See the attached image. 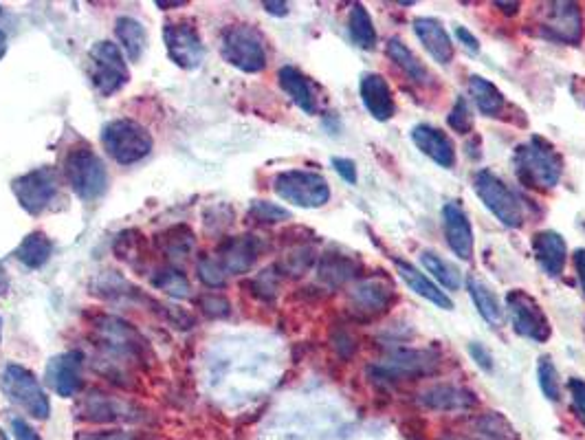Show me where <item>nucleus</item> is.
<instances>
[{
	"instance_id": "a878e982",
	"label": "nucleus",
	"mask_w": 585,
	"mask_h": 440,
	"mask_svg": "<svg viewBox=\"0 0 585 440\" xmlns=\"http://www.w3.org/2000/svg\"><path fill=\"white\" fill-rule=\"evenodd\" d=\"M423 405L432 407V410H467V407L476 405L478 399L471 392L456 388V385H434L423 392Z\"/></svg>"
},
{
	"instance_id": "39448f33",
	"label": "nucleus",
	"mask_w": 585,
	"mask_h": 440,
	"mask_svg": "<svg viewBox=\"0 0 585 440\" xmlns=\"http://www.w3.org/2000/svg\"><path fill=\"white\" fill-rule=\"evenodd\" d=\"M220 55L242 73H260L267 66L262 33L251 25H231L220 36Z\"/></svg>"
},
{
	"instance_id": "6ab92c4d",
	"label": "nucleus",
	"mask_w": 585,
	"mask_h": 440,
	"mask_svg": "<svg viewBox=\"0 0 585 440\" xmlns=\"http://www.w3.org/2000/svg\"><path fill=\"white\" fill-rule=\"evenodd\" d=\"M361 102L368 108V113L377 121H388L396 113L392 88L379 73H366L359 82Z\"/></svg>"
},
{
	"instance_id": "37998d69",
	"label": "nucleus",
	"mask_w": 585,
	"mask_h": 440,
	"mask_svg": "<svg viewBox=\"0 0 585 440\" xmlns=\"http://www.w3.org/2000/svg\"><path fill=\"white\" fill-rule=\"evenodd\" d=\"M568 390L572 396V410H575L577 418L585 425V381L583 379H570Z\"/></svg>"
},
{
	"instance_id": "6e6552de",
	"label": "nucleus",
	"mask_w": 585,
	"mask_h": 440,
	"mask_svg": "<svg viewBox=\"0 0 585 440\" xmlns=\"http://www.w3.org/2000/svg\"><path fill=\"white\" fill-rule=\"evenodd\" d=\"M273 190L284 203L295 207L317 209L324 207L330 198V185L319 172L286 170L273 179Z\"/></svg>"
},
{
	"instance_id": "a19ab883",
	"label": "nucleus",
	"mask_w": 585,
	"mask_h": 440,
	"mask_svg": "<svg viewBox=\"0 0 585 440\" xmlns=\"http://www.w3.org/2000/svg\"><path fill=\"white\" fill-rule=\"evenodd\" d=\"M75 440H152L143 432H121V429H113V432H80Z\"/></svg>"
},
{
	"instance_id": "b1692460",
	"label": "nucleus",
	"mask_w": 585,
	"mask_h": 440,
	"mask_svg": "<svg viewBox=\"0 0 585 440\" xmlns=\"http://www.w3.org/2000/svg\"><path fill=\"white\" fill-rule=\"evenodd\" d=\"M438 366V357H434L429 350H403L399 355L390 359L388 366L381 370L388 372V377H418V374L434 372Z\"/></svg>"
},
{
	"instance_id": "6e6d98bb",
	"label": "nucleus",
	"mask_w": 585,
	"mask_h": 440,
	"mask_svg": "<svg viewBox=\"0 0 585 440\" xmlns=\"http://www.w3.org/2000/svg\"><path fill=\"white\" fill-rule=\"evenodd\" d=\"M0 324H3V322H0Z\"/></svg>"
},
{
	"instance_id": "1a4fd4ad",
	"label": "nucleus",
	"mask_w": 585,
	"mask_h": 440,
	"mask_svg": "<svg viewBox=\"0 0 585 440\" xmlns=\"http://www.w3.org/2000/svg\"><path fill=\"white\" fill-rule=\"evenodd\" d=\"M11 190L18 205L25 209L31 216H40L42 212L53 205L55 196L60 192V174L55 168H36L27 174L18 176V179L11 183Z\"/></svg>"
},
{
	"instance_id": "09e8293b",
	"label": "nucleus",
	"mask_w": 585,
	"mask_h": 440,
	"mask_svg": "<svg viewBox=\"0 0 585 440\" xmlns=\"http://www.w3.org/2000/svg\"><path fill=\"white\" fill-rule=\"evenodd\" d=\"M575 269H577L579 282H581V291L585 295V249H577V253H575Z\"/></svg>"
},
{
	"instance_id": "a18cd8bd",
	"label": "nucleus",
	"mask_w": 585,
	"mask_h": 440,
	"mask_svg": "<svg viewBox=\"0 0 585 440\" xmlns=\"http://www.w3.org/2000/svg\"><path fill=\"white\" fill-rule=\"evenodd\" d=\"M333 168L337 170V174L344 179L346 183L355 185L357 183V165L352 159H341V157H335L333 159Z\"/></svg>"
},
{
	"instance_id": "393cba45",
	"label": "nucleus",
	"mask_w": 585,
	"mask_h": 440,
	"mask_svg": "<svg viewBox=\"0 0 585 440\" xmlns=\"http://www.w3.org/2000/svg\"><path fill=\"white\" fill-rule=\"evenodd\" d=\"M392 295H394V286L388 280L370 278L357 286L355 293H352V302H355L359 311L383 313L385 308L390 306Z\"/></svg>"
},
{
	"instance_id": "cd10ccee",
	"label": "nucleus",
	"mask_w": 585,
	"mask_h": 440,
	"mask_svg": "<svg viewBox=\"0 0 585 440\" xmlns=\"http://www.w3.org/2000/svg\"><path fill=\"white\" fill-rule=\"evenodd\" d=\"M115 33L121 49L128 55V60L139 62L148 49V31L139 20L130 16H119L115 20Z\"/></svg>"
},
{
	"instance_id": "f257e3e1",
	"label": "nucleus",
	"mask_w": 585,
	"mask_h": 440,
	"mask_svg": "<svg viewBox=\"0 0 585 440\" xmlns=\"http://www.w3.org/2000/svg\"><path fill=\"white\" fill-rule=\"evenodd\" d=\"M513 170L522 185L531 190L548 192L561 181L564 174V157L548 139L533 135L513 154Z\"/></svg>"
},
{
	"instance_id": "2eb2a0df",
	"label": "nucleus",
	"mask_w": 585,
	"mask_h": 440,
	"mask_svg": "<svg viewBox=\"0 0 585 440\" xmlns=\"http://www.w3.org/2000/svg\"><path fill=\"white\" fill-rule=\"evenodd\" d=\"M260 240L256 236H234L227 238L216 251V260L227 275L247 273L260 256Z\"/></svg>"
},
{
	"instance_id": "58836bf2",
	"label": "nucleus",
	"mask_w": 585,
	"mask_h": 440,
	"mask_svg": "<svg viewBox=\"0 0 585 440\" xmlns=\"http://www.w3.org/2000/svg\"><path fill=\"white\" fill-rule=\"evenodd\" d=\"M447 124L456 132H460V135H469V132L473 130V115L465 97L456 99L454 108H451L447 115Z\"/></svg>"
},
{
	"instance_id": "4c0bfd02",
	"label": "nucleus",
	"mask_w": 585,
	"mask_h": 440,
	"mask_svg": "<svg viewBox=\"0 0 585 440\" xmlns=\"http://www.w3.org/2000/svg\"><path fill=\"white\" fill-rule=\"evenodd\" d=\"M196 273L198 280H201L209 289H220V286L227 284V273L220 267L216 256H201L196 262Z\"/></svg>"
},
{
	"instance_id": "5fc2aeb1",
	"label": "nucleus",
	"mask_w": 585,
	"mask_h": 440,
	"mask_svg": "<svg viewBox=\"0 0 585 440\" xmlns=\"http://www.w3.org/2000/svg\"><path fill=\"white\" fill-rule=\"evenodd\" d=\"M583 104H585V95H583Z\"/></svg>"
},
{
	"instance_id": "7ed1b4c3",
	"label": "nucleus",
	"mask_w": 585,
	"mask_h": 440,
	"mask_svg": "<svg viewBox=\"0 0 585 440\" xmlns=\"http://www.w3.org/2000/svg\"><path fill=\"white\" fill-rule=\"evenodd\" d=\"M102 143L106 154L119 165L139 163L152 152V135L146 126L132 119H113L102 130Z\"/></svg>"
},
{
	"instance_id": "ea45409f",
	"label": "nucleus",
	"mask_w": 585,
	"mask_h": 440,
	"mask_svg": "<svg viewBox=\"0 0 585 440\" xmlns=\"http://www.w3.org/2000/svg\"><path fill=\"white\" fill-rule=\"evenodd\" d=\"M249 214L256 220H260V223H282V220L291 218L289 209H284L269 201H253Z\"/></svg>"
},
{
	"instance_id": "423d86ee",
	"label": "nucleus",
	"mask_w": 585,
	"mask_h": 440,
	"mask_svg": "<svg viewBox=\"0 0 585 440\" xmlns=\"http://www.w3.org/2000/svg\"><path fill=\"white\" fill-rule=\"evenodd\" d=\"M0 388L5 396L16 403L20 410H25L29 416L38 418V421H47L51 414L49 396L44 392L36 374L27 370L20 363H9V366L0 374Z\"/></svg>"
},
{
	"instance_id": "4be33fe9",
	"label": "nucleus",
	"mask_w": 585,
	"mask_h": 440,
	"mask_svg": "<svg viewBox=\"0 0 585 440\" xmlns=\"http://www.w3.org/2000/svg\"><path fill=\"white\" fill-rule=\"evenodd\" d=\"M394 264H396V271H399L403 282L410 286V289L416 295L425 297L427 302L436 304L438 308H445V311H451V308H454V302H451V297L443 289H440L436 282L429 280L423 271H418L414 264L403 262V260H394Z\"/></svg>"
},
{
	"instance_id": "c756f323",
	"label": "nucleus",
	"mask_w": 585,
	"mask_h": 440,
	"mask_svg": "<svg viewBox=\"0 0 585 440\" xmlns=\"http://www.w3.org/2000/svg\"><path fill=\"white\" fill-rule=\"evenodd\" d=\"M467 289H469L473 304H476V308H478V313L487 319L491 326H500L502 319H504V308L498 300V295H495L489 286L478 278H469Z\"/></svg>"
},
{
	"instance_id": "2f4dec72",
	"label": "nucleus",
	"mask_w": 585,
	"mask_h": 440,
	"mask_svg": "<svg viewBox=\"0 0 585 440\" xmlns=\"http://www.w3.org/2000/svg\"><path fill=\"white\" fill-rule=\"evenodd\" d=\"M348 29L359 49L372 51L374 47H377V29H374V22L363 5H355L350 9Z\"/></svg>"
},
{
	"instance_id": "864d4df0",
	"label": "nucleus",
	"mask_w": 585,
	"mask_h": 440,
	"mask_svg": "<svg viewBox=\"0 0 585 440\" xmlns=\"http://www.w3.org/2000/svg\"><path fill=\"white\" fill-rule=\"evenodd\" d=\"M5 51H7V36H5V31L0 29V60H3Z\"/></svg>"
},
{
	"instance_id": "9b49d317",
	"label": "nucleus",
	"mask_w": 585,
	"mask_h": 440,
	"mask_svg": "<svg viewBox=\"0 0 585 440\" xmlns=\"http://www.w3.org/2000/svg\"><path fill=\"white\" fill-rule=\"evenodd\" d=\"M163 42L170 60L185 71H194L205 60L203 40L190 20L168 22L163 27Z\"/></svg>"
},
{
	"instance_id": "aec40b11",
	"label": "nucleus",
	"mask_w": 585,
	"mask_h": 440,
	"mask_svg": "<svg viewBox=\"0 0 585 440\" xmlns=\"http://www.w3.org/2000/svg\"><path fill=\"white\" fill-rule=\"evenodd\" d=\"M99 333H102V346L113 352L117 357H141L143 341L139 333L130 324L121 322V319L106 317L102 326H99Z\"/></svg>"
},
{
	"instance_id": "e433bc0d",
	"label": "nucleus",
	"mask_w": 585,
	"mask_h": 440,
	"mask_svg": "<svg viewBox=\"0 0 585 440\" xmlns=\"http://www.w3.org/2000/svg\"><path fill=\"white\" fill-rule=\"evenodd\" d=\"M152 284L157 286V289L165 291L168 295H174V297L190 295V282H187L185 275L181 271H176L174 267L159 269L157 275L152 278Z\"/></svg>"
},
{
	"instance_id": "bb28decb",
	"label": "nucleus",
	"mask_w": 585,
	"mask_h": 440,
	"mask_svg": "<svg viewBox=\"0 0 585 440\" xmlns=\"http://www.w3.org/2000/svg\"><path fill=\"white\" fill-rule=\"evenodd\" d=\"M469 95L473 99V104L478 106L480 113L484 117H500L506 108V99L502 91L493 82H489L487 77L482 75H471L469 77Z\"/></svg>"
},
{
	"instance_id": "9d476101",
	"label": "nucleus",
	"mask_w": 585,
	"mask_h": 440,
	"mask_svg": "<svg viewBox=\"0 0 585 440\" xmlns=\"http://www.w3.org/2000/svg\"><path fill=\"white\" fill-rule=\"evenodd\" d=\"M506 308L511 313L513 330L520 337L531 339L535 344H546L550 335H553L550 319L533 295H528L522 289H513L506 295Z\"/></svg>"
},
{
	"instance_id": "ddd939ff",
	"label": "nucleus",
	"mask_w": 585,
	"mask_h": 440,
	"mask_svg": "<svg viewBox=\"0 0 585 440\" xmlns=\"http://www.w3.org/2000/svg\"><path fill=\"white\" fill-rule=\"evenodd\" d=\"M82 368L84 355L80 350L60 352V355L49 359L44 379H47L55 394L62 396V399H71V396L82 390Z\"/></svg>"
},
{
	"instance_id": "3c124183",
	"label": "nucleus",
	"mask_w": 585,
	"mask_h": 440,
	"mask_svg": "<svg viewBox=\"0 0 585 440\" xmlns=\"http://www.w3.org/2000/svg\"><path fill=\"white\" fill-rule=\"evenodd\" d=\"M9 284H11L9 273H7V269H5V264L0 262V295H5V293L9 291Z\"/></svg>"
},
{
	"instance_id": "f8f14e48",
	"label": "nucleus",
	"mask_w": 585,
	"mask_h": 440,
	"mask_svg": "<svg viewBox=\"0 0 585 440\" xmlns=\"http://www.w3.org/2000/svg\"><path fill=\"white\" fill-rule=\"evenodd\" d=\"M539 31L548 40L579 44L583 40V18L577 3H548L539 16Z\"/></svg>"
},
{
	"instance_id": "c03bdc74",
	"label": "nucleus",
	"mask_w": 585,
	"mask_h": 440,
	"mask_svg": "<svg viewBox=\"0 0 585 440\" xmlns=\"http://www.w3.org/2000/svg\"><path fill=\"white\" fill-rule=\"evenodd\" d=\"M469 355L473 357V361H476L482 370H487V372L493 370V355L484 344H478V341H473V344H469Z\"/></svg>"
},
{
	"instance_id": "20e7f679",
	"label": "nucleus",
	"mask_w": 585,
	"mask_h": 440,
	"mask_svg": "<svg viewBox=\"0 0 585 440\" xmlns=\"http://www.w3.org/2000/svg\"><path fill=\"white\" fill-rule=\"evenodd\" d=\"M86 75L102 97L119 93L130 80L128 64L115 42H95L86 58Z\"/></svg>"
},
{
	"instance_id": "de8ad7c7",
	"label": "nucleus",
	"mask_w": 585,
	"mask_h": 440,
	"mask_svg": "<svg viewBox=\"0 0 585 440\" xmlns=\"http://www.w3.org/2000/svg\"><path fill=\"white\" fill-rule=\"evenodd\" d=\"M456 38L462 42V47H465L469 53H478L480 51L478 38L473 36V33L467 27H456Z\"/></svg>"
},
{
	"instance_id": "473e14b6",
	"label": "nucleus",
	"mask_w": 585,
	"mask_h": 440,
	"mask_svg": "<svg viewBox=\"0 0 585 440\" xmlns=\"http://www.w3.org/2000/svg\"><path fill=\"white\" fill-rule=\"evenodd\" d=\"M359 269V262H355L348 256H339V253H326L319 262V278L328 282L330 286L344 284L346 280L355 278V273Z\"/></svg>"
},
{
	"instance_id": "dca6fc26",
	"label": "nucleus",
	"mask_w": 585,
	"mask_h": 440,
	"mask_svg": "<svg viewBox=\"0 0 585 440\" xmlns=\"http://www.w3.org/2000/svg\"><path fill=\"white\" fill-rule=\"evenodd\" d=\"M443 227H445L449 249L454 251L460 260L469 262L473 258V247H476V240H473V227H471V220H469L465 209L456 203H445Z\"/></svg>"
},
{
	"instance_id": "c85d7f7f",
	"label": "nucleus",
	"mask_w": 585,
	"mask_h": 440,
	"mask_svg": "<svg viewBox=\"0 0 585 440\" xmlns=\"http://www.w3.org/2000/svg\"><path fill=\"white\" fill-rule=\"evenodd\" d=\"M53 253V245L47 234H42V231H33L27 238H22L20 245L16 247L14 256L20 264H25L27 269H40L44 264L49 262Z\"/></svg>"
},
{
	"instance_id": "8fccbe9b",
	"label": "nucleus",
	"mask_w": 585,
	"mask_h": 440,
	"mask_svg": "<svg viewBox=\"0 0 585 440\" xmlns=\"http://www.w3.org/2000/svg\"><path fill=\"white\" fill-rule=\"evenodd\" d=\"M264 9L269 11L273 16H286L289 14V5L286 3H264Z\"/></svg>"
},
{
	"instance_id": "0eeeda50",
	"label": "nucleus",
	"mask_w": 585,
	"mask_h": 440,
	"mask_svg": "<svg viewBox=\"0 0 585 440\" xmlns=\"http://www.w3.org/2000/svg\"><path fill=\"white\" fill-rule=\"evenodd\" d=\"M473 192L478 194L484 207L500 220L504 227L517 229L524 225V207L517 194L506 185L500 176L491 170H480L473 176Z\"/></svg>"
},
{
	"instance_id": "5701e85b",
	"label": "nucleus",
	"mask_w": 585,
	"mask_h": 440,
	"mask_svg": "<svg viewBox=\"0 0 585 440\" xmlns=\"http://www.w3.org/2000/svg\"><path fill=\"white\" fill-rule=\"evenodd\" d=\"M278 80H280L282 91L293 99L297 108H302L306 115H315L317 102H315L313 86L300 69H295V66H282L278 73Z\"/></svg>"
},
{
	"instance_id": "a211bd4d",
	"label": "nucleus",
	"mask_w": 585,
	"mask_h": 440,
	"mask_svg": "<svg viewBox=\"0 0 585 440\" xmlns=\"http://www.w3.org/2000/svg\"><path fill=\"white\" fill-rule=\"evenodd\" d=\"M531 247L537 264L544 269L546 275L557 278V275L564 273L568 260V245L564 236L557 234L553 229H544L533 236Z\"/></svg>"
},
{
	"instance_id": "f03ea898",
	"label": "nucleus",
	"mask_w": 585,
	"mask_h": 440,
	"mask_svg": "<svg viewBox=\"0 0 585 440\" xmlns=\"http://www.w3.org/2000/svg\"><path fill=\"white\" fill-rule=\"evenodd\" d=\"M64 179L84 203L97 201L108 190V170L102 157L88 146L71 148L64 157Z\"/></svg>"
},
{
	"instance_id": "72a5a7b5",
	"label": "nucleus",
	"mask_w": 585,
	"mask_h": 440,
	"mask_svg": "<svg viewBox=\"0 0 585 440\" xmlns=\"http://www.w3.org/2000/svg\"><path fill=\"white\" fill-rule=\"evenodd\" d=\"M159 245L170 260H185L194 249V234L185 225L172 227L159 236Z\"/></svg>"
},
{
	"instance_id": "7c9ffc66",
	"label": "nucleus",
	"mask_w": 585,
	"mask_h": 440,
	"mask_svg": "<svg viewBox=\"0 0 585 440\" xmlns=\"http://www.w3.org/2000/svg\"><path fill=\"white\" fill-rule=\"evenodd\" d=\"M388 55L392 62L399 66V69L410 77L416 84H427L429 82V71L425 69V64L416 58V55L405 47V44L399 38H390L388 40Z\"/></svg>"
},
{
	"instance_id": "f704fd0d",
	"label": "nucleus",
	"mask_w": 585,
	"mask_h": 440,
	"mask_svg": "<svg viewBox=\"0 0 585 440\" xmlns=\"http://www.w3.org/2000/svg\"><path fill=\"white\" fill-rule=\"evenodd\" d=\"M421 262L423 267L427 269V273H432L434 278L438 280V284L443 286V289L447 291H458L460 289V273L458 269L454 267V264H449L447 260H443L438 256V253L434 251H423L421 253Z\"/></svg>"
},
{
	"instance_id": "4468645a",
	"label": "nucleus",
	"mask_w": 585,
	"mask_h": 440,
	"mask_svg": "<svg viewBox=\"0 0 585 440\" xmlns=\"http://www.w3.org/2000/svg\"><path fill=\"white\" fill-rule=\"evenodd\" d=\"M80 416L91 423H135L141 418L137 407L102 392L84 394L80 403Z\"/></svg>"
},
{
	"instance_id": "49530a36",
	"label": "nucleus",
	"mask_w": 585,
	"mask_h": 440,
	"mask_svg": "<svg viewBox=\"0 0 585 440\" xmlns=\"http://www.w3.org/2000/svg\"><path fill=\"white\" fill-rule=\"evenodd\" d=\"M11 429H14L16 440H42L36 429H33L27 421H22V418H11Z\"/></svg>"
},
{
	"instance_id": "f3484780",
	"label": "nucleus",
	"mask_w": 585,
	"mask_h": 440,
	"mask_svg": "<svg viewBox=\"0 0 585 440\" xmlns=\"http://www.w3.org/2000/svg\"><path fill=\"white\" fill-rule=\"evenodd\" d=\"M412 141L416 148L421 150L425 157L438 163L440 168H454L456 165V146L449 135H445L440 128H434L429 124H418L412 128Z\"/></svg>"
},
{
	"instance_id": "c9c22d12",
	"label": "nucleus",
	"mask_w": 585,
	"mask_h": 440,
	"mask_svg": "<svg viewBox=\"0 0 585 440\" xmlns=\"http://www.w3.org/2000/svg\"><path fill=\"white\" fill-rule=\"evenodd\" d=\"M537 379H539V388H542L546 399L553 401V403H559L561 401V381H559V372L555 368L553 359L550 357L539 359Z\"/></svg>"
},
{
	"instance_id": "603ef678",
	"label": "nucleus",
	"mask_w": 585,
	"mask_h": 440,
	"mask_svg": "<svg viewBox=\"0 0 585 440\" xmlns=\"http://www.w3.org/2000/svg\"><path fill=\"white\" fill-rule=\"evenodd\" d=\"M154 5H157V7H185L187 3H185V0H174V3H172V0H170V3H163V0H157Z\"/></svg>"
},
{
	"instance_id": "79ce46f5",
	"label": "nucleus",
	"mask_w": 585,
	"mask_h": 440,
	"mask_svg": "<svg viewBox=\"0 0 585 440\" xmlns=\"http://www.w3.org/2000/svg\"><path fill=\"white\" fill-rule=\"evenodd\" d=\"M198 306H201L209 317H225V315H229V300H225L223 295L207 293V295L201 297V300H198Z\"/></svg>"
},
{
	"instance_id": "412c9836",
	"label": "nucleus",
	"mask_w": 585,
	"mask_h": 440,
	"mask_svg": "<svg viewBox=\"0 0 585 440\" xmlns=\"http://www.w3.org/2000/svg\"><path fill=\"white\" fill-rule=\"evenodd\" d=\"M414 33L427 49V53L432 55L438 64H443V66L451 64V60H454V42H451L447 29L443 27V22L436 18H425V16L416 18Z\"/></svg>"
}]
</instances>
